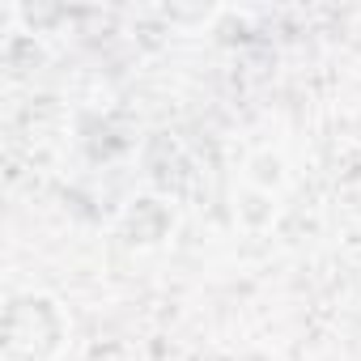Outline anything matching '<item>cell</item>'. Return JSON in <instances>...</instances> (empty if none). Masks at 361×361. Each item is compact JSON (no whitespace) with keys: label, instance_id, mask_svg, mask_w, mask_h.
Here are the masks:
<instances>
[{"label":"cell","instance_id":"6da1fadb","mask_svg":"<svg viewBox=\"0 0 361 361\" xmlns=\"http://www.w3.org/2000/svg\"><path fill=\"white\" fill-rule=\"evenodd\" d=\"M5 361H56L68 340V319L47 293H18L5 306Z\"/></svg>","mask_w":361,"mask_h":361},{"label":"cell","instance_id":"3957f363","mask_svg":"<svg viewBox=\"0 0 361 361\" xmlns=\"http://www.w3.org/2000/svg\"><path fill=\"white\" fill-rule=\"evenodd\" d=\"M251 178L259 188H276L281 183V157L276 153H259L255 161H251Z\"/></svg>","mask_w":361,"mask_h":361},{"label":"cell","instance_id":"7a4b0ae2","mask_svg":"<svg viewBox=\"0 0 361 361\" xmlns=\"http://www.w3.org/2000/svg\"><path fill=\"white\" fill-rule=\"evenodd\" d=\"M170 230H174V209L161 196H140L123 213V234L132 247H157L161 238H170Z\"/></svg>","mask_w":361,"mask_h":361}]
</instances>
